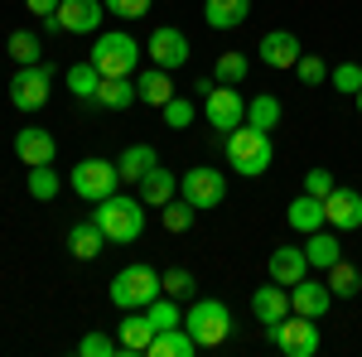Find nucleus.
<instances>
[{"instance_id":"obj_19","label":"nucleus","mask_w":362,"mask_h":357,"mask_svg":"<svg viewBox=\"0 0 362 357\" xmlns=\"http://www.w3.org/2000/svg\"><path fill=\"white\" fill-rule=\"evenodd\" d=\"M251 314H256L261 324H280V319L290 314V290L276 285V280H271V285H261V290L251 295Z\"/></svg>"},{"instance_id":"obj_26","label":"nucleus","mask_w":362,"mask_h":357,"mask_svg":"<svg viewBox=\"0 0 362 357\" xmlns=\"http://www.w3.org/2000/svg\"><path fill=\"white\" fill-rule=\"evenodd\" d=\"M102 242H107V232H102L97 222H78V227L68 232V251H73L78 261H97V256H102Z\"/></svg>"},{"instance_id":"obj_34","label":"nucleus","mask_w":362,"mask_h":357,"mask_svg":"<svg viewBox=\"0 0 362 357\" xmlns=\"http://www.w3.org/2000/svg\"><path fill=\"white\" fill-rule=\"evenodd\" d=\"M5 49H10V58H15L20 68H25V63H39V54H44V44H39V34H29V29H15Z\"/></svg>"},{"instance_id":"obj_12","label":"nucleus","mask_w":362,"mask_h":357,"mask_svg":"<svg viewBox=\"0 0 362 357\" xmlns=\"http://www.w3.org/2000/svg\"><path fill=\"white\" fill-rule=\"evenodd\" d=\"M102 15H107L102 0H63L58 15L49 20V29H63V34H92V29L102 25Z\"/></svg>"},{"instance_id":"obj_6","label":"nucleus","mask_w":362,"mask_h":357,"mask_svg":"<svg viewBox=\"0 0 362 357\" xmlns=\"http://www.w3.org/2000/svg\"><path fill=\"white\" fill-rule=\"evenodd\" d=\"M266 338L276 343L285 357H314L324 348V338H319V319H305V314H285L280 324H266Z\"/></svg>"},{"instance_id":"obj_14","label":"nucleus","mask_w":362,"mask_h":357,"mask_svg":"<svg viewBox=\"0 0 362 357\" xmlns=\"http://www.w3.org/2000/svg\"><path fill=\"white\" fill-rule=\"evenodd\" d=\"M15 155H20V165H25V169L54 165V155H58L54 131H44V126H25V131L15 136Z\"/></svg>"},{"instance_id":"obj_32","label":"nucleus","mask_w":362,"mask_h":357,"mask_svg":"<svg viewBox=\"0 0 362 357\" xmlns=\"http://www.w3.org/2000/svg\"><path fill=\"white\" fill-rule=\"evenodd\" d=\"M58 189H63V179L54 174V165H34V169H29V198H39V203H54Z\"/></svg>"},{"instance_id":"obj_8","label":"nucleus","mask_w":362,"mask_h":357,"mask_svg":"<svg viewBox=\"0 0 362 357\" xmlns=\"http://www.w3.org/2000/svg\"><path fill=\"white\" fill-rule=\"evenodd\" d=\"M68 184H73V193L83 198V203H102V198H112L116 184H121V169L112 165V160H78L73 165V174H68Z\"/></svg>"},{"instance_id":"obj_15","label":"nucleus","mask_w":362,"mask_h":357,"mask_svg":"<svg viewBox=\"0 0 362 357\" xmlns=\"http://www.w3.org/2000/svg\"><path fill=\"white\" fill-rule=\"evenodd\" d=\"M329 304H334V290H329V280H300V285H290V309L295 314H305V319H324L329 314Z\"/></svg>"},{"instance_id":"obj_28","label":"nucleus","mask_w":362,"mask_h":357,"mask_svg":"<svg viewBox=\"0 0 362 357\" xmlns=\"http://www.w3.org/2000/svg\"><path fill=\"white\" fill-rule=\"evenodd\" d=\"M280 116H285V111H280V102L271 97V92H256V97L247 102V126H256V131H276Z\"/></svg>"},{"instance_id":"obj_4","label":"nucleus","mask_w":362,"mask_h":357,"mask_svg":"<svg viewBox=\"0 0 362 357\" xmlns=\"http://www.w3.org/2000/svg\"><path fill=\"white\" fill-rule=\"evenodd\" d=\"M165 290H160V271L155 266H126V271L112 275V304L126 314V309H150V304L160 300Z\"/></svg>"},{"instance_id":"obj_22","label":"nucleus","mask_w":362,"mask_h":357,"mask_svg":"<svg viewBox=\"0 0 362 357\" xmlns=\"http://www.w3.org/2000/svg\"><path fill=\"white\" fill-rule=\"evenodd\" d=\"M247 15H251V0H203L208 29H237L247 25Z\"/></svg>"},{"instance_id":"obj_43","label":"nucleus","mask_w":362,"mask_h":357,"mask_svg":"<svg viewBox=\"0 0 362 357\" xmlns=\"http://www.w3.org/2000/svg\"><path fill=\"white\" fill-rule=\"evenodd\" d=\"M338 184H334V169H309L305 174V193H314V198H329Z\"/></svg>"},{"instance_id":"obj_3","label":"nucleus","mask_w":362,"mask_h":357,"mask_svg":"<svg viewBox=\"0 0 362 357\" xmlns=\"http://www.w3.org/2000/svg\"><path fill=\"white\" fill-rule=\"evenodd\" d=\"M140 54H145V49H140L126 29H112V34H97V39H92V68H97L102 78H131Z\"/></svg>"},{"instance_id":"obj_2","label":"nucleus","mask_w":362,"mask_h":357,"mask_svg":"<svg viewBox=\"0 0 362 357\" xmlns=\"http://www.w3.org/2000/svg\"><path fill=\"white\" fill-rule=\"evenodd\" d=\"M92 222L107 232V242H136L140 232H145V203H140V193H112V198H102V203H92Z\"/></svg>"},{"instance_id":"obj_38","label":"nucleus","mask_w":362,"mask_h":357,"mask_svg":"<svg viewBox=\"0 0 362 357\" xmlns=\"http://www.w3.org/2000/svg\"><path fill=\"white\" fill-rule=\"evenodd\" d=\"M160 290H165V295H174V300H189V295H194V271L169 266V271L160 275Z\"/></svg>"},{"instance_id":"obj_10","label":"nucleus","mask_w":362,"mask_h":357,"mask_svg":"<svg viewBox=\"0 0 362 357\" xmlns=\"http://www.w3.org/2000/svg\"><path fill=\"white\" fill-rule=\"evenodd\" d=\"M49 87H54V73L44 63H25L10 78V102H15V111H39L49 102Z\"/></svg>"},{"instance_id":"obj_25","label":"nucleus","mask_w":362,"mask_h":357,"mask_svg":"<svg viewBox=\"0 0 362 357\" xmlns=\"http://www.w3.org/2000/svg\"><path fill=\"white\" fill-rule=\"evenodd\" d=\"M136 97L145 102V107H165L169 97H174L169 68H150V73H140V78H136Z\"/></svg>"},{"instance_id":"obj_37","label":"nucleus","mask_w":362,"mask_h":357,"mask_svg":"<svg viewBox=\"0 0 362 357\" xmlns=\"http://www.w3.org/2000/svg\"><path fill=\"white\" fill-rule=\"evenodd\" d=\"M160 111H165V126H169V131H189V126H194V116H198L189 97H169Z\"/></svg>"},{"instance_id":"obj_13","label":"nucleus","mask_w":362,"mask_h":357,"mask_svg":"<svg viewBox=\"0 0 362 357\" xmlns=\"http://www.w3.org/2000/svg\"><path fill=\"white\" fill-rule=\"evenodd\" d=\"M324 227L334 232H358L362 227V193L358 189H334L324 198Z\"/></svg>"},{"instance_id":"obj_23","label":"nucleus","mask_w":362,"mask_h":357,"mask_svg":"<svg viewBox=\"0 0 362 357\" xmlns=\"http://www.w3.org/2000/svg\"><path fill=\"white\" fill-rule=\"evenodd\" d=\"M285 222L295 227V232H319L324 227V198H314V193H300L295 203H290V213H285Z\"/></svg>"},{"instance_id":"obj_30","label":"nucleus","mask_w":362,"mask_h":357,"mask_svg":"<svg viewBox=\"0 0 362 357\" xmlns=\"http://www.w3.org/2000/svg\"><path fill=\"white\" fill-rule=\"evenodd\" d=\"M324 280H329L334 300H353V295L362 290V275H358V266H348V261H338V266H329V271H324Z\"/></svg>"},{"instance_id":"obj_24","label":"nucleus","mask_w":362,"mask_h":357,"mask_svg":"<svg viewBox=\"0 0 362 357\" xmlns=\"http://www.w3.org/2000/svg\"><path fill=\"white\" fill-rule=\"evenodd\" d=\"M194 353H198V343H194V333L184 329V324L150 338V357H194Z\"/></svg>"},{"instance_id":"obj_40","label":"nucleus","mask_w":362,"mask_h":357,"mask_svg":"<svg viewBox=\"0 0 362 357\" xmlns=\"http://www.w3.org/2000/svg\"><path fill=\"white\" fill-rule=\"evenodd\" d=\"M107 5V15H116V20H145L150 15V0H102Z\"/></svg>"},{"instance_id":"obj_39","label":"nucleus","mask_w":362,"mask_h":357,"mask_svg":"<svg viewBox=\"0 0 362 357\" xmlns=\"http://www.w3.org/2000/svg\"><path fill=\"white\" fill-rule=\"evenodd\" d=\"M78 353H83V357H116V353H121V343H116V338H107V333H97V329H92V333L83 338V343H78Z\"/></svg>"},{"instance_id":"obj_27","label":"nucleus","mask_w":362,"mask_h":357,"mask_svg":"<svg viewBox=\"0 0 362 357\" xmlns=\"http://www.w3.org/2000/svg\"><path fill=\"white\" fill-rule=\"evenodd\" d=\"M155 165H160V155H155L150 145H126V155L116 160V169H121V179H126V184H140Z\"/></svg>"},{"instance_id":"obj_35","label":"nucleus","mask_w":362,"mask_h":357,"mask_svg":"<svg viewBox=\"0 0 362 357\" xmlns=\"http://www.w3.org/2000/svg\"><path fill=\"white\" fill-rule=\"evenodd\" d=\"M198 218V208L189 203V198H169L165 203V232H189Z\"/></svg>"},{"instance_id":"obj_18","label":"nucleus","mask_w":362,"mask_h":357,"mask_svg":"<svg viewBox=\"0 0 362 357\" xmlns=\"http://www.w3.org/2000/svg\"><path fill=\"white\" fill-rule=\"evenodd\" d=\"M266 271H271L276 285H300V280L309 275L305 247H276V251H271V261H266Z\"/></svg>"},{"instance_id":"obj_29","label":"nucleus","mask_w":362,"mask_h":357,"mask_svg":"<svg viewBox=\"0 0 362 357\" xmlns=\"http://www.w3.org/2000/svg\"><path fill=\"white\" fill-rule=\"evenodd\" d=\"M131 97H136V83L131 78H102V87H97V107H107V111H126L131 107Z\"/></svg>"},{"instance_id":"obj_20","label":"nucleus","mask_w":362,"mask_h":357,"mask_svg":"<svg viewBox=\"0 0 362 357\" xmlns=\"http://www.w3.org/2000/svg\"><path fill=\"white\" fill-rule=\"evenodd\" d=\"M136 189H140V203H145V208H165L169 198H179V174H169V169L155 165Z\"/></svg>"},{"instance_id":"obj_9","label":"nucleus","mask_w":362,"mask_h":357,"mask_svg":"<svg viewBox=\"0 0 362 357\" xmlns=\"http://www.w3.org/2000/svg\"><path fill=\"white\" fill-rule=\"evenodd\" d=\"M179 198H189L198 213H203V208H218V203L227 198V179H223V169H213V165L184 169V174H179Z\"/></svg>"},{"instance_id":"obj_11","label":"nucleus","mask_w":362,"mask_h":357,"mask_svg":"<svg viewBox=\"0 0 362 357\" xmlns=\"http://www.w3.org/2000/svg\"><path fill=\"white\" fill-rule=\"evenodd\" d=\"M145 54H150V63L155 68H184L189 63V34L184 29H174V25H165V29H155L150 34V44H145Z\"/></svg>"},{"instance_id":"obj_17","label":"nucleus","mask_w":362,"mask_h":357,"mask_svg":"<svg viewBox=\"0 0 362 357\" xmlns=\"http://www.w3.org/2000/svg\"><path fill=\"white\" fill-rule=\"evenodd\" d=\"M150 338H155V324H150V314L145 309H126V319H121V329H116V343H121V353H150Z\"/></svg>"},{"instance_id":"obj_42","label":"nucleus","mask_w":362,"mask_h":357,"mask_svg":"<svg viewBox=\"0 0 362 357\" xmlns=\"http://www.w3.org/2000/svg\"><path fill=\"white\" fill-rule=\"evenodd\" d=\"M295 73H300V83H324L329 78V68H324V58H314V54H300V63H295Z\"/></svg>"},{"instance_id":"obj_33","label":"nucleus","mask_w":362,"mask_h":357,"mask_svg":"<svg viewBox=\"0 0 362 357\" xmlns=\"http://www.w3.org/2000/svg\"><path fill=\"white\" fill-rule=\"evenodd\" d=\"M145 314H150V324H155V333L179 329V324H184V309H179V300H174V295H160V300L150 304Z\"/></svg>"},{"instance_id":"obj_1","label":"nucleus","mask_w":362,"mask_h":357,"mask_svg":"<svg viewBox=\"0 0 362 357\" xmlns=\"http://www.w3.org/2000/svg\"><path fill=\"white\" fill-rule=\"evenodd\" d=\"M227 150V165L237 169L242 179H261L266 169H271V160H276V145H271V131H256V126H237V131H227L223 140Z\"/></svg>"},{"instance_id":"obj_21","label":"nucleus","mask_w":362,"mask_h":357,"mask_svg":"<svg viewBox=\"0 0 362 357\" xmlns=\"http://www.w3.org/2000/svg\"><path fill=\"white\" fill-rule=\"evenodd\" d=\"M305 256H309V266H314V271L338 266V261H343V242H338V232H334V227H329V232H324V227H319V232H309V237H305Z\"/></svg>"},{"instance_id":"obj_41","label":"nucleus","mask_w":362,"mask_h":357,"mask_svg":"<svg viewBox=\"0 0 362 357\" xmlns=\"http://www.w3.org/2000/svg\"><path fill=\"white\" fill-rule=\"evenodd\" d=\"M329 83H334L338 92H358V87H362V68H358V63H338L334 73H329Z\"/></svg>"},{"instance_id":"obj_31","label":"nucleus","mask_w":362,"mask_h":357,"mask_svg":"<svg viewBox=\"0 0 362 357\" xmlns=\"http://www.w3.org/2000/svg\"><path fill=\"white\" fill-rule=\"evenodd\" d=\"M97 87H102V73L92 68V58H87V63H73V68H68V92H73V97L92 102V97H97Z\"/></svg>"},{"instance_id":"obj_7","label":"nucleus","mask_w":362,"mask_h":357,"mask_svg":"<svg viewBox=\"0 0 362 357\" xmlns=\"http://www.w3.org/2000/svg\"><path fill=\"white\" fill-rule=\"evenodd\" d=\"M184 329L194 333L198 348H218L232 333V309L223 300H194V309L184 314Z\"/></svg>"},{"instance_id":"obj_5","label":"nucleus","mask_w":362,"mask_h":357,"mask_svg":"<svg viewBox=\"0 0 362 357\" xmlns=\"http://www.w3.org/2000/svg\"><path fill=\"white\" fill-rule=\"evenodd\" d=\"M198 92H203V116H208V126L213 131H237L242 121H247V97L237 92L232 83H198Z\"/></svg>"},{"instance_id":"obj_36","label":"nucleus","mask_w":362,"mask_h":357,"mask_svg":"<svg viewBox=\"0 0 362 357\" xmlns=\"http://www.w3.org/2000/svg\"><path fill=\"white\" fill-rule=\"evenodd\" d=\"M242 78H247V54L232 49V54H223L218 63H213V83H232V87H237Z\"/></svg>"},{"instance_id":"obj_44","label":"nucleus","mask_w":362,"mask_h":357,"mask_svg":"<svg viewBox=\"0 0 362 357\" xmlns=\"http://www.w3.org/2000/svg\"><path fill=\"white\" fill-rule=\"evenodd\" d=\"M25 5H29V15H39V20L49 25V20L58 15V5H63V0H25Z\"/></svg>"},{"instance_id":"obj_16","label":"nucleus","mask_w":362,"mask_h":357,"mask_svg":"<svg viewBox=\"0 0 362 357\" xmlns=\"http://www.w3.org/2000/svg\"><path fill=\"white\" fill-rule=\"evenodd\" d=\"M256 54H261L266 68H280V73H285V68H295V63H300V39H295L290 29H271V34L256 44Z\"/></svg>"},{"instance_id":"obj_45","label":"nucleus","mask_w":362,"mask_h":357,"mask_svg":"<svg viewBox=\"0 0 362 357\" xmlns=\"http://www.w3.org/2000/svg\"><path fill=\"white\" fill-rule=\"evenodd\" d=\"M353 102H358V111H362V87H358V92H353Z\"/></svg>"}]
</instances>
